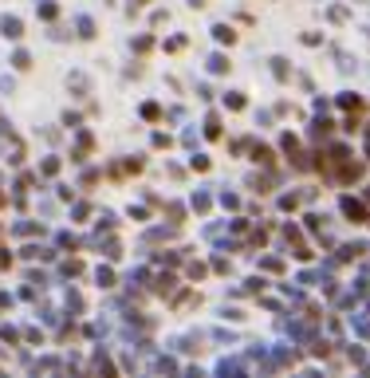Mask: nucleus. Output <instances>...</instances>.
Segmentation results:
<instances>
[{
  "label": "nucleus",
  "mask_w": 370,
  "mask_h": 378,
  "mask_svg": "<svg viewBox=\"0 0 370 378\" xmlns=\"http://www.w3.org/2000/svg\"><path fill=\"white\" fill-rule=\"evenodd\" d=\"M209 67H213V71H224L228 63H224V55H213V59H209Z\"/></svg>",
  "instance_id": "f8f14e48"
},
{
  "label": "nucleus",
  "mask_w": 370,
  "mask_h": 378,
  "mask_svg": "<svg viewBox=\"0 0 370 378\" xmlns=\"http://www.w3.org/2000/svg\"><path fill=\"white\" fill-rule=\"evenodd\" d=\"M205 134H209V138H217V134H221V118H217V114H209V122H205Z\"/></svg>",
  "instance_id": "7ed1b4c3"
},
{
  "label": "nucleus",
  "mask_w": 370,
  "mask_h": 378,
  "mask_svg": "<svg viewBox=\"0 0 370 378\" xmlns=\"http://www.w3.org/2000/svg\"><path fill=\"white\" fill-rule=\"evenodd\" d=\"M367 197H370V193H367Z\"/></svg>",
  "instance_id": "ddd939ff"
},
{
  "label": "nucleus",
  "mask_w": 370,
  "mask_h": 378,
  "mask_svg": "<svg viewBox=\"0 0 370 378\" xmlns=\"http://www.w3.org/2000/svg\"><path fill=\"white\" fill-rule=\"evenodd\" d=\"M193 209L205 213V209H209V193H193Z\"/></svg>",
  "instance_id": "20e7f679"
},
{
  "label": "nucleus",
  "mask_w": 370,
  "mask_h": 378,
  "mask_svg": "<svg viewBox=\"0 0 370 378\" xmlns=\"http://www.w3.org/2000/svg\"><path fill=\"white\" fill-rule=\"evenodd\" d=\"M221 201H224V209H236L240 201H236V193H221Z\"/></svg>",
  "instance_id": "9d476101"
},
{
  "label": "nucleus",
  "mask_w": 370,
  "mask_h": 378,
  "mask_svg": "<svg viewBox=\"0 0 370 378\" xmlns=\"http://www.w3.org/2000/svg\"><path fill=\"white\" fill-rule=\"evenodd\" d=\"M351 327H355V331H359L363 339H367V335H370V319H363V315H359V319H351Z\"/></svg>",
  "instance_id": "39448f33"
},
{
  "label": "nucleus",
  "mask_w": 370,
  "mask_h": 378,
  "mask_svg": "<svg viewBox=\"0 0 370 378\" xmlns=\"http://www.w3.org/2000/svg\"><path fill=\"white\" fill-rule=\"evenodd\" d=\"M217 371H221V375H236V371H240V363H236V359H221V367H217Z\"/></svg>",
  "instance_id": "f03ea898"
},
{
  "label": "nucleus",
  "mask_w": 370,
  "mask_h": 378,
  "mask_svg": "<svg viewBox=\"0 0 370 378\" xmlns=\"http://www.w3.org/2000/svg\"><path fill=\"white\" fill-rule=\"evenodd\" d=\"M339 107H355V110H359V95H343V99H339Z\"/></svg>",
  "instance_id": "9b49d317"
},
{
  "label": "nucleus",
  "mask_w": 370,
  "mask_h": 378,
  "mask_svg": "<svg viewBox=\"0 0 370 378\" xmlns=\"http://www.w3.org/2000/svg\"><path fill=\"white\" fill-rule=\"evenodd\" d=\"M213 36H217V40L224 44V40H232V28H224V24H217V28H213Z\"/></svg>",
  "instance_id": "423d86ee"
},
{
  "label": "nucleus",
  "mask_w": 370,
  "mask_h": 378,
  "mask_svg": "<svg viewBox=\"0 0 370 378\" xmlns=\"http://www.w3.org/2000/svg\"><path fill=\"white\" fill-rule=\"evenodd\" d=\"M260 268H268V272H280V268H284V264H280L276 256H264V260H260Z\"/></svg>",
  "instance_id": "0eeeda50"
},
{
  "label": "nucleus",
  "mask_w": 370,
  "mask_h": 378,
  "mask_svg": "<svg viewBox=\"0 0 370 378\" xmlns=\"http://www.w3.org/2000/svg\"><path fill=\"white\" fill-rule=\"evenodd\" d=\"M91 28H95V24H91L87 16H79V36H91Z\"/></svg>",
  "instance_id": "1a4fd4ad"
},
{
  "label": "nucleus",
  "mask_w": 370,
  "mask_h": 378,
  "mask_svg": "<svg viewBox=\"0 0 370 378\" xmlns=\"http://www.w3.org/2000/svg\"><path fill=\"white\" fill-rule=\"evenodd\" d=\"M4 32L16 40V36H20V20H4Z\"/></svg>",
  "instance_id": "6e6552de"
},
{
  "label": "nucleus",
  "mask_w": 370,
  "mask_h": 378,
  "mask_svg": "<svg viewBox=\"0 0 370 378\" xmlns=\"http://www.w3.org/2000/svg\"><path fill=\"white\" fill-rule=\"evenodd\" d=\"M343 213L351 217V221H363V217H367L363 213V201H355V197H343Z\"/></svg>",
  "instance_id": "f257e3e1"
}]
</instances>
